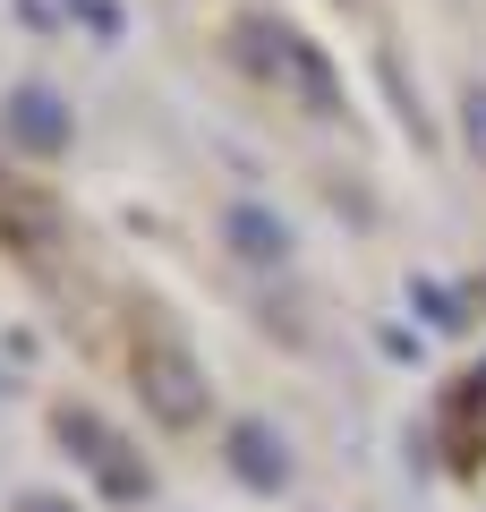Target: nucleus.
<instances>
[{"instance_id": "obj_1", "label": "nucleus", "mask_w": 486, "mask_h": 512, "mask_svg": "<svg viewBox=\"0 0 486 512\" xmlns=\"http://www.w3.org/2000/svg\"><path fill=\"white\" fill-rule=\"evenodd\" d=\"M137 402L154 410L162 427H188V419L205 410L197 359H188V350H171V342H145V350H137Z\"/></svg>"}, {"instance_id": "obj_2", "label": "nucleus", "mask_w": 486, "mask_h": 512, "mask_svg": "<svg viewBox=\"0 0 486 512\" xmlns=\"http://www.w3.org/2000/svg\"><path fill=\"white\" fill-rule=\"evenodd\" d=\"M0 137L26 154H60L69 146V103H60L52 86H18L9 103H0Z\"/></svg>"}, {"instance_id": "obj_3", "label": "nucleus", "mask_w": 486, "mask_h": 512, "mask_svg": "<svg viewBox=\"0 0 486 512\" xmlns=\"http://www.w3.org/2000/svg\"><path fill=\"white\" fill-rule=\"evenodd\" d=\"M231 239H239L248 256H282V248H290V239H282V222H273V214H256V205H231Z\"/></svg>"}, {"instance_id": "obj_4", "label": "nucleus", "mask_w": 486, "mask_h": 512, "mask_svg": "<svg viewBox=\"0 0 486 512\" xmlns=\"http://www.w3.org/2000/svg\"><path fill=\"white\" fill-rule=\"evenodd\" d=\"M461 137H469V154L486 163V77H469V86H461Z\"/></svg>"}]
</instances>
